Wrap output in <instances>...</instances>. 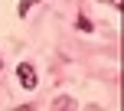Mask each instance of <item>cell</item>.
I'll return each mask as SVG.
<instances>
[{"label": "cell", "mask_w": 124, "mask_h": 111, "mask_svg": "<svg viewBox=\"0 0 124 111\" xmlns=\"http://www.w3.org/2000/svg\"><path fill=\"white\" fill-rule=\"evenodd\" d=\"M33 7H36V0H20V7H16V10H20V16H26Z\"/></svg>", "instance_id": "cell-2"}, {"label": "cell", "mask_w": 124, "mask_h": 111, "mask_svg": "<svg viewBox=\"0 0 124 111\" xmlns=\"http://www.w3.org/2000/svg\"><path fill=\"white\" fill-rule=\"evenodd\" d=\"M16 79H20V85H23L26 92H33V88H36V69H33L30 62H23V65L16 69Z\"/></svg>", "instance_id": "cell-1"}, {"label": "cell", "mask_w": 124, "mask_h": 111, "mask_svg": "<svg viewBox=\"0 0 124 111\" xmlns=\"http://www.w3.org/2000/svg\"><path fill=\"white\" fill-rule=\"evenodd\" d=\"M75 23H78V30H85V33H92V20H88V16H78V20H75Z\"/></svg>", "instance_id": "cell-3"}]
</instances>
